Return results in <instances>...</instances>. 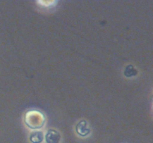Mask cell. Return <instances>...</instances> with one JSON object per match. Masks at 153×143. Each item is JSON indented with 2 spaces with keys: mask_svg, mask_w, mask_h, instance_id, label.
Wrapping results in <instances>:
<instances>
[{
  "mask_svg": "<svg viewBox=\"0 0 153 143\" xmlns=\"http://www.w3.org/2000/svg\"><path fill=\"white\" fill-rule=\"evenodd\" d=\"M40 4H43L45 7H48V6H50L51 4H53V3H55V1H39Z\"/></svg>",
  "mask_w": 153,
  "mask_h": 143,
  "instance_id": "4",
  "label": "cell"
},
{
  "mask_svg": "<svg viewBox=\"0 0 153 143\" xmlns=\"http://www.w3.org/2000/svg\"><path fill=\"white\" fill-rule=\"evenodd\" d=\"M25 122L31 129H39L45 123V117L43 113L37 110H30L25 115Z\"/></svg>",
  "mask_w": 153,
  "mask_h": 143,
  "instance_id": "1",
  "label": "cell"
},
{
  "mask_svg": "<svg viewBox=\"0 0 153 143\" xmlns=\"http://www.w3.org/2000/svg\"><path fill=\"white\" fill-rule=\"evenodd\" d=\"M45 138H46V142L47 143H59L61 136L55 130H49L47 134H46Z\"/></svg>",
  "mask_w": 153,
  "mask_h": 143,
  "instance_id": "2",
  "label": "cell"
},
{
  "mask_svg": "<svg viewBox=\"0 0 153 143\" xmlns=\"http://www.w3.org/2000/svg\"><path fill=\"white\" fill-rule=\"evenodd\" d=\"M43 134L42 132L33 133L30 136V140L33 143H41L43 141Z\"/></svg>",
  "mask_w": 153,
  "mask_h": 143,
  "instance_id": "3",
  "label": "cell"
}]
</instances>
